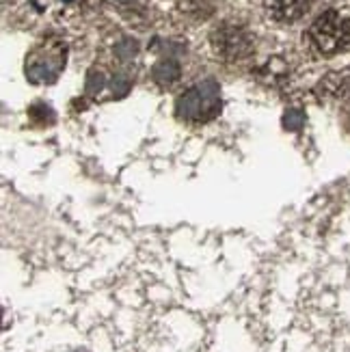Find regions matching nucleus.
Returning a JSON list of instances; mask_svg holds the SVG:
<instances>
[{
  "label": "nucleus",
  "mask_w": 350,
  "mask_h": 352,
  "mask_svg": "<svg viewBox=\"0 0 350 352\" xmlns=\"http://www.w3.org/2000/svg\"><path fill=\"white\" fill-rule=\"evenodd\" d=\"M65 43L61 39H43L26 56V78L35 85H50L65 67Z\"/></svg>",
  "instance_id": "obj_3"
},
{
  "label": "nucleus",
  "mask_w": 350,
  "mask_h": 352,
  "mask_svg": "<svg viewBox=\"0 0 350 352\" xmlns=\"http://www.w3.org/2000/svg\"><path fill=\"white\" fill-rule=\"evenodd\" d=\"M303 126H305V115H303V111L292 109V111H287V113L283 115V128H285V130L296 132V130H300Z\"/></svg>",
  "instance_id": "obj_7"
},
{
  "label": "nucleus",
  "mask_w": 350,
  "mask_h": 352,
  "mask_svg": "<svg viewBox=\"0 0 350 352\" xmlns=\"http://www.w3.org/2000/svg\"><path fill=\"white\" fill-rule=\"evenodd\" d=\"M121 3H126V0H121Z\"/></svg>",
  "instance_id": "obj_11"
},
{
  "label": "nucleus",
  "mask_w": 350,
  "mask_h": 352,
  "mask_svg": "<svg viewBox=\"0 0 350 352\" xmlns=\"http://www.w3.org/2000/svg\"><path fill=\"white\" fill-rule=\"evenodd\" d=\"M179 76H182V67L175 58H160L158 63L151 67V78L160 87H171L173 82L179 80Z\"/></svg>",
  "instance_id": "obj_6"
},
{
  "label": "nucleus",
  "mask_w": 350,
  "mask_h": 352,
  "mask_svg": "<svg viewBox=\"0 0 350 352\" xmlns=\"http://www.w3.org/2000/svg\"><path fill=\"white\" fill-rule=\"evenodd\" d=\"M104 87V76L102 72H89V78H87V94L94 96V94H100Z\"/></svg>",
  "instance_id": "obj_8"
},
{
  "label": "nucleus",
  "mask_w": 350,
  "mask_h": 352,
  "mask_svg": "<svg viewBox=\"0 0 350 352\" xmlns=\"http://www.w3.org/2000/svg\"><path fill=\"white\" fill-rule=\"evenodd\" d=\"M130 87H132V82H130L128 76H124V74H119V76H115V78H113V94H115V98H124L130 91Z\"/></svg>",
  "instance_id": "obj_9"
},
{
  "label": "nucleus",
  "mask_w": 350,
  "mask_h": 352,
  "mask_svg": "<svg viewBox=\"0 0 350 352\" xmlns=\"http://www.w3.org/2000/svg\"><path fill=\"white\" fill-rule=\"evenodd\" d=\"M309 39L320 54H338L350 48V18L336 9H329L318 15L309 28Z\"/></svg>",
  "instance_id": "obj_2"
},
{
  "label": "nucleus",
  "mask_w": 350,
  "mask_h": 352,
  "mask_svg": "<svg viewBox=\"0 0 350 352\" xmlns=\"http://www.w3.org/2000/svg\"><path fill=\"white\" fill-rule=\"evenodd\" d=\"M314 0H264L266 11L277 22H296L309 11Z\"/></svg>",
  "instance_id": "obj_5"
},
{
  "label": "nucleus",
  "mask_w": 350,
  "mask_h": 352,
  "mask_svg": "<svg viewBox=\"0 0 350 352\" xmlns=\"http://www.w3.org/2000/svg\"><path fill=\"white\" fill-rule=\"evenodd\" d=\"M78 352H80V350H78Z\"/></svg>",
  "instance_id": "obj_12"
},
{
  "label": "nucleus",
  "mask_w": 350,
  "mask_h": 352,
  "mask_svg": "<svg viewBox=\"0 0 350 352\" xmlns=\"http://www.w3.org/2000/svg\"><path fill=\"white\" fill-rule=\"evenodd\" d=\"M117 54L121 56V60H128L130 56L136 54V41L134 39H126L117 45Z\"/></svg>",
  "instance_id": "obj_10"
},
{
  "label": "nucleus",
  "mask_w": 350,
  "mask_h": 352,
  "mask_svg": "<svg viewBox=\"0 0 350 352\" xmlns=\"http://www.w3.org/2000/svg\"><path fill=\"white\" fill-rule=\"evenodd\" d=\"M215 52L225 60H242L253 52V37L245 26L225 22L217 26L210 35Z\"/></svg>",
  "instance_id": "obj_4"
},
{
  "label": "nucleus",
  "mask_w": 350,
  "mask_h": 352,
  "mask_svg": "<svg viewBox=\"0 0 350 352\" xmlns=\"http://www.w3.org/2000/svg\"><path fill=\"white\" fill-rule=\"evenodd\" d=\"M221 113V89L219 85L206 78L193 85L175 100V115L188 124H208Z\"/></svg>",
  "instance_id": "obj_1"
}]
</instances>
